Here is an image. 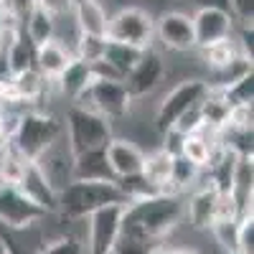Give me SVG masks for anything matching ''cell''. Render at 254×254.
Masks as SVG:
<instances>
[{
	"label": "cell",
	"mask_w": 254,
	"mask_h": 254,
	"mask_svg": "<svg viewBox=\"0 0 254 254\" xmlns=\"http://www.w3.org/2000/svg\"><path fill=\"white\" fill-rule=\"evenodd\" d=\"M186 216V201L181 193H155L140 201H130L122 211L120 231L150 242L165 239Z\"/></svg>",
	"instance_id": "obj_1"
},
{
	"label": "cell",
	"mask_w": 254,
	"mask_h": 254,
	"mask_svg": "<svg viewBox=\"0 0 254 254\" xmlns=\"http://www.w3.org/2000/svg\"><path fill=\"white\" fill-rule=\"evenodd\" d=\"M127 206V198L115 181H71L59 190L56 214L69 221L87 219L104 206Z\"/></svg>",
	"instance_id": "obj_2"
},
{
	"label": "cell",
	"mask_w": 254,
	"mask_h": 254,
	"mask_svg": "<svg viewBox=\"0 0 254 254\" xmlns=\"http://www.w3.org/2000/svg\"><path fill=\"white\" fill-rule=\"evenodd\" d=\"M59 137H61V122L54 115L38 112V110L20 112L13 132L8 135L10 147L28 163H36Z\"/></svg>",
	"instance_id": "obj_3"
},
{
	"label": "cell",
	"mask_w": 254,
	"mask_h": 254,
	"mask_svg": "<svg viewBox=\"0 0 254 254\" xmlns=\"http://www.w3.org/2000/svg\"><path fill=\"white\" fill-rule=\"evenodd\" d=\"M112 137H115L112 122L97 115L94 110L84 107V104H71L66 110V145L71 155L107 147Z\"/></svg>",
	"instance_id": "obj_4"
},
{
	"label": "cell",
	"mask_w": 254,
	"mask_h": 254,
	"mask_svg": "<svg viewBox=\"0 0 254 254\" xmlns=\"http://www.w3.org/2000/svg\"><path fill=\"white\" fill-rule=\"evenodd\" d=\"M206 94H208V84L203 81V76H186V79H181L158 104V110H155V130L160 135L173 132L176 122L186 112L196 110L198 104L203 102Z\"/></svg>",
	"instance_id": "obj_5"
},
{
	"label": "cell",
	"mask_w": 254,
	"mask_h": 254,
	"mask_svg": "<svg viewBox=\"0 0 254 254\" xmlns=\"http://www.w3.org/2000/svg\"><path fill=\"white\" fill-rule=\"evenodd\" d=\"M104 38L137 49H150L155 41V18L147 8L125 5L107 18V36Z\"/></svg>",
	"instance_id": "obj_6"
},
{
	"label": "cell",
	"mask_w": 254,
	"mask_h": 254,
	"mask_svg": "<svg viewBox=\"0 0 254 254\" xmlns=\"http://www.w3.org/2000/svg\"><path fill=\"white\" fill-rule=\"evenodd\" d=\"M132 102L135 99L125 89L122 79H94L76 104H84V107L94 110L97 115H102L104 120H110L115 125L130 115Z\"/></svg>",
	"instance_id": "obj_7"
},
{
	"label": "cell",
	"mask_w": 254,
	"mask_h": 254,
	"mask_svg": "<svg viewBox=\"0 0 254 254\" xmlns=\"http://www.w3.org/2000/svg\"><path fill=\"white\" fill-rule=\"evenodd\" d=\"M168 74V66H165V59L163 54L150 46V49H145L140 54V59L135 61V66L125 74L122 84H125V89L130 92V97L137 102V99H145V97H150Z\"/></svg>",
	"instance_id": "obj_8"
},
{
	"label": "cell",
	"mask_w": 254,
	"mask_h": 254,
	"mask_svg": "<svg viewBox=\"0 0 254 254\" xmlns=\"http://www.w3.org/2000/svg\"><path fill=\"white\" fill-rule=\"evenodd\" d=\"M190 20H193L196 49H208V46L221 44V41L237 33V20L231 18V13L226 8L203 5L196 13H190Z\"/></svg>",
	"instance_id": "obj_9"
},
{
	"label": "cell",
	"mask_w": 254,
	"mask_h": 254,
	"mask_svg": "<svg viewBox=\"0 0 254 254\" xmlns=\"http://www.w3.org/2000/svg\"><path fill=\"white\" fill-rule=\"evenodd\" d=\"M155 38L160 46L176 54H188L196 49V36H193V20L190 13L183 10H165L155 18Z\"/></svg>",
	"instance_id": "obj_10"
},
{
	"label": "cell",
	"mask_w": 254,
	"mask_h": 254,
	"mask_svg": "<svg viewBox=\"0 0 254 254\" xmlns=\"http://www.w3.org/2000/svg\"><path fill=\"white\" fill-rule=\"evenodd\" d=\"M44 208L31 203L15 186H0V224L8 229H26L46 219Z\"/></svg>",
	"instance_id": "obj_11"
},
{
	"label": "cell",
	"mask_w": 254,
	"mask_h": 254,
	"mask_svg": "<svg viewBox=\"0 0 254 254\" xmlns=\"http://www.w3.org/2000/svg\"><path fill=\"white\" fill-rule=\"evenodd\" d=\"M122 211L125 206H104L94 214L87 216L89 226V247L87 254H112V247L120 237V224H122Z\"/></svg>",
	"instance_id": "obj_12"
},
{
	"label": "cell",
	"mask_w": 254,
	"mask_h": 254,
	"mask_svg": "<svg viewBox=\"0 0 254 254\" xmlns=\"http://www.w3.org/2000/svg\"><path fill=\"white\" fill-rule=\"evenodd\" d=\"M15 188H18L31 203H36L38 208H44L46 214H56L59 190L49 183V178L44 176V171H41L36 163H28V165H26L23 178H20V183H18Z\"/></svg>",
	"instance_id": "obj_13"
},
{
	"label": "cell",
	"mask_w": 254,
	"mask_h": 254,
	"mask_svg": "<svg viewBox=\"0 0 254 254\" xmlns=\"http://www.w3.org/2000/svg\"><path fill=\"white\" fill-rule=\"evenodd\" d=\"M107 153V163L115 173V181L117 178H125V176H135V173H142V160H145V153L140 147L127 140V137H112L104 147Z\"/></svg>",
	"instance_id": "obj_14"
},
{
	"label": "cell",
	"mask_w": 254,
	"mask_h": 254,
	"mask_svg": "<svg viewBox=\"0 0 254 254\" xmlns=\"http://www.w3.org/2000/svg\"><path fill=\"white\" fill-rule=\"evenodd\" d=\"M71 160H74V155H71V150H69L66 140L59 137V140L49 147V150L36 160V165L44 171V176L49 178V183H51L56 190H61L66 183H71Z\"/></svg>",
	"instance_id": "obj_15"
},
{
	"label": "cell",
	"mask_w": 254,
	"mask_h": 254,
	"mask_svg": "<svg viewBox=\"0 0 254 254\" xmlns=\"http://www.w3.org/2000/svg\"><path fill=\"white\" fill-rule=\"evenodd\" d=\"M219 193L221 190L214 183H203L201 188H196L188 196L186 203V216L193 229H211L216 219V203H219Z\"/></svg>",
	"instance_id": "obj_16"
},
{
	"label": "cell",
	"mask_w": 254,
	"mask_h": 254,
	"mask_svg": "<svg viewBox=\"0 0 254 254\" xmlns=\"http://www.w3.org/2000/svg\"><path fill=\"white\" fill-rule=\"evenodd\" d=\"M74 26L79 36H92V38H104L107 36V10L99 0H74L71 13Z\"/></svg>",
	"instance_id": "obj_17"
},
{
	"label": "cell",
	"mask_w": 254,
	"mask_h": 254,
	"mask_svg": "<svg viewBox=\"0 0 254 254\" xmlns=\"http://www.w3.org/2000/svg\"><path fill=\"white\" fill-rule=\"evenodd\" d=\"M71 59H74V51L66 44H61L59 38H51V41H46V44L36 46V66L33 69L44 79L56 81L59 74L69 66Z\"/></svg>",
	"instance_id": "obj_18"
},
{
	"label": "cell",
	"mask_w": 254,
	"mask_h": 254,
	"mask_svg": "<svg viewBox=\"0 0 254 254\" xmlns=\"http://www.w3.org/2000/svg\"><path fill=\"white\" fill-rule=\"evenodd\" d=\"M92 81H94L92 64L74 56V59L69 61V66L59 74L56 87H59V92H61L64 97H66L71 104H76V102L84 97V92L89 89V84H92Z\"/></svg>",
	"instance_id": "obj_19"
},
{
	"label": "cell",
	"mask_w": 254,
	"mask_h": 254,
	"mask_svg": "<svg viewBox=\"0 0 254 254\" xmlns=\"http://www.w3.org/2000/svg\"><path fill=\"white\" fill-rule=\"evenodd\" d=\"M71 181H115L104 147L76 153L71 160Z\"/></svg>",
	"instance_id": "obj_20"
},
{
	"label": "cell",
	"mask_w": 254,
	"mask_h": 254,
	"mask_svg": "<svg viewBox=\"0 0 254 254\" xmlns=\"http://www.w3.org/2000/svg\"><path fill=\"white\" fill-rule=\"evenodd\" d=\"M3 66L8 74H20V71L36 66V44L23 31H15L8 38L5 54H3Z\"/></svg>",
	"instance_id": "obj_21"
},
{
	"label": "cell",
	"mask_w": 254,
	"mask_h": 254,
	"mask_svg": "<svg viewBox=\"0 0 254 254\" xmlns=\"http://www.w3.org/2000/svg\"><path fill=\"white\" fill-rule=\"evenodd\" d=\"M173 155L168 147H155L153 153H145L142 160V176L150 181L153 186H158L163 193H171V173H173Z\"/></svg>",
	"instance_id": "obj_22"
},
{
	"label": "cell",
	"mask_w": 254,
	"mask_h": 254,
	"mask_svg": "<svg viewBox=\"0 0 254 254\" xmlns=\"http://www.w3.org/2000/svg\"><path fill=\"white\" fill-rule=\"evenodd\" d=\"M145 49H137V46H127V44H120V41H107L104 38V46H102V61L110 64V66L125 79V74L135 66V61L140 59Z\"/></svg>",
	"instance_id": "obj_23"
},
{
	"label": "cell",
	"mask_w": 254,
	"mask_h": 254,
	"mask_svg": "<svg viewBox=\"0 0 254 254\" xmlns=\"http://www.w3.org/2000/svg\"><path fill=\"white\" fill-rule=\"evenodd\" d=\"M23 31L36 46H41V44H46V41H51V38H56V18L54 15H49L46 10H41L38 5L33 8V13L28 15V20L23 23Z\"/></svg>",
	"instance_id": "obj_24"
},
{
	"label": "cell",
	"mask_w": 254,
	"mask_h": 254,
	"mask_svg": "<svg viewBox=\"0 0 254 254\" xmlns=\"http://www.w3.org/2000/svg\"><path fill=\"white\" fill-rule=\"evenodd\" d=\"M201 176V168L193 165L190 160H186L181 153L173 155V173H171V193H183L186 188H190Z\"/></svg>",
	"instance_id": "obj_25"
},
{
	"label": "cell",
	"mask_w": 254,
	"mask_h": 254,
	"mask_svg": "<svg viewBox=\"0 0 254 254\" xmlns=\"http://www.w3.org/2000/svg\"><path fill=\"white\" fill-rule=\"evenodd\" d=\"M239 221L242 219H219L211 224V234L226 254H239Z\"/></svg>",
	"instance_id": "obj_26"
},
{
	"label": "cell",
	"mask_w": 254,
	"mask_h": 254,
	"mask_svg": "<svg viewBox=\"0 0 254 254\" xmlns=\"http://www.w3.org/2000/svg\"><path fill=\"white\" fill-rule=\"evenodd\" d=\"M221 94L229 102V107H252V102H254V74L242 76L239 81L231 84V87L221 89Z\"/></svg>",
	"instance_id": "obj_27"
},
{
	"label": "cell",
	"mask_w": 254,
	"mask_h": 254,
	"mask_svg": "<svg viewBox=\"0 0 254 254\" xmlns=\"http://www.w3.org/2000/svg\"><path fill=\"white\" fill-rule=\"evenodd\" d=\"M158 244L150 242V239H142V237H135V234H125L120 231V237L112 247V254H150Z\"/></svg>",
	"instance_id": "obj_28"
},
{
	"label": "cell",
	"mask_w": 254,
	"mask_h": 254,
	"mask_svg": "<svg viewBox=\"0 0 254 254\" xmlns=\"http://www.w3.org/2000/svg\"><path fill=\"white\" fill-rule=\"evenodd\" d=\"M36 254H87V249H84L81 239L74 237V234H64L49 244H44Z\"/></svg>",
	"instance_id": "obj_29"
},
{
	"label": "cell",
	"mask_w": 254,
	"mask_h": 254,
	"mask_svg": "<svg viewBox=\"0 0 254 254\" xmlns=\"http://www.w3.org/2000/svg\"><path fill=\"white\" fill-rule=\"evenodd\" d=\"M229 13L239 26H252L254 20V0H229Z\"/></svg>",
	"instance_id": "obj_30"
},
{
	"label": "cell",
	"mask_w": 254,
	"mask_h": 254,
	"mask_svg": "<svg viewBox=\"0 0 254 254\" xmlns=\"http://www.w3.org/2000/svg\"><path fill=\"white\" fill-rule=\"evenodd\" d=\"M239 254H254V219L242 216L239 221Z\"/></svg>",
	"instance_id": "obj_31"
},
{
	"label": "cell",
	"mask_w": 254,
	"mask_h": 254,
	"mask_svg": "<svg viewBox=\"0 0 254 254\" xmlns=\"http://www.w3.org/2000/svg\"><path fill=\"white\" fill-rule=\"evenodd\" d=\"M36 5L41 10H46L49 15H54V18H61V15H69L71 13L74 0H36Z\"/></svg>",
	"instance_id": "obj_32"
},
{
	"label": "cell",
	"mask_w": 254,
	"mask_h": 254,
	"mask_svg": "<svg viewBox=\"0 0 254 254\" xmlns=\"http://www.w3.org/2000/svg\"><path fill=\"white\" fill-rule=\"evenodd\" d=\"M150 254H206V252L188 249V247H155Z\"/></svg>",
	"instance_id": "obj_33"
},
{
	"label": "cell",
	"mask_w": 254,
	"mask_h": 254,
	"mask_svg": "<svg viewBox=\"0 0 254 254\" xmlns=\"http://www.w3.org/2000/svg\"><path fill=\"white\" fill-rule=\"evenodd\" d=\"M3 54H5V38L0 36V61H3Z\"/></svg>",
	"instance_id": "obj_34"
},
{
	"label": "cell",
	"mask_w": 254,
	"mask_h": 254,
	"mask_svg": "<svg viewBox=\"0 0 254 254\" xmlns=\"http://www.w3.org/2000/svg\"><path fill=\"white\" fill-rule=\"evenodd\" d=\"M0 254H8V249H5V244L0 242Z\"/></svg>",
	"instance_id": "obj_35"
},
{
	"label": "cell",
	"mask_w": 254,
	"mask_h": 254,
	"mask_svg": "<svg viewBox=\"0 0 254 254\" xmlns=\"http://www.w3.org/2000/svg\"><path fill=\"white\" fill-rule=\"evenodd\" d=\"M224 254H226V252H224Z\"/></svg>",
	"instance_id": "obj_36"
}]
</instances>
